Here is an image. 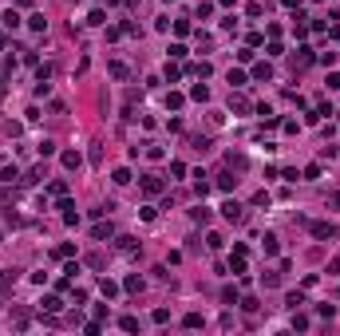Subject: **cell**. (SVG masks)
Returning a JSON list of instances; mask_svg holds the SVG:
<instances>
[{"label": "cell", "mask_w": 340, "mask_h": 336, "mask_svg": "<svg viewBox=\"0 0 340 336\" xmlns=\"http://www.w3.org/2000/svg\"><path fill=\"white\" fill-rule=\"evenodd\" d=\"M308 230H313V237H321V241H336V237H340V230H336L332 222H313Z\"/></svg>", "instance_id": "cell-1"}, {"label": "cell", "mask_w": 340, "mask_h": 336, "mask_svg": "<svg viewBox=\"0 0 340 336\" xmlns=\"http://www.w3.org/2000/svg\"><path fill=\"white\" fill-rule=\"evenodd\" d=\"M222 213H226V222H233V226H241V222H245V210H241L237 202H226V206H222Z\"/></svg>", "instance_id": "cell-2"}, {"label": "cell", "mask_w": 340, "mask_h": 336, "mask_svg": "<svg viewBox=\"0 0 340 336\" xmlns=\"http://www.w3.org/2000/svg\"><path fill=\"white\" fill-rule=\"evenodd\" d=\"M143 190H146V194H162V178L146 174V178H143Z\"/></svg>", "instance_id": "cell-3"}, {"label": "cell", "mask_w": 340, "mask_h": 336, "mask_svg": "<svg viewBox=\"0 0 340 336\" xmlns=\"http://www.w3.org/2000/svg\"><path fill=\"white\" fill-rule=\"evenodd\" d=\"M230 107H233L237 115H245V111H250V107H253V103H250V99H245V95H230Z\"/></svg>", "instance_id": "cell-4"}, {"label": "cell", "mask_w": 340, "mask_h": 336, "mask_svg": "<svg viewBox=\"0 0 340 336\" xmlns=\"http://www.w3.org/2000/svg\"><path fill=\"white\" fill-rule=\"evenodd\" d=\"M253 79L269 83V79H273V68H269V64H257V68H253Z\"/></svg>", "instance_id": "cell-5"}, {"label": "cell", "mask_w": 340, "mask_h": 336, "mask_svg": "<svg viewBox=\"0 0 340 336\" xmlns=\"http://www.w3.org/2000/svg\"><path fill=\"white\" fill-rule=\"evenodd\" d=\"M190 95H194L198 103H206V99H210V87H206V83H194V87H190Z\"/></svg>", "instance_id": "cell-6"}, {"label": "cell", "mask_w": 340, "mask_h": 336, "mask_svg": "<svg viewBox=\"0 0 340 336\" xmlns=\"http://www.w3.org/2000/svg\"><path fill=\"white\" fill-rule=\"evenodd\" d=\"M119 328H123V332H139V317H123Z\"/></svg>", "instance_id": "cell-7"}, {"label": "cell", "mask_w": 340, "mask_h": 336, "mask_svg": "<svg viewBox=\"0 0 340 336\" xmlns=\"http://www.w3.org/2000/svg\"><path fill=\"white\" fill-rule=\"evenodd\" d=\"M79 162H83V159L75 155V150H68V155H64V166H68V170H79Z\"/></svg>", "instance_id": "cell-8"}, {"label": "cell", "mask_w": 340, "mask_h": 336, "mask_svg": "<svg viewBox=\"0 0 340 336\" xmlns=\"http://www.w3.org/2000/svg\"><path fill=\"white\" fill-rule=\"evenodd\" d=\"M91 237H95V241H103V237H111V222H107V226H103V222H99V226H95V230H91Z\"/></svg>", "instance_id": "cell-9"}, {"label": "cell", "mask_w": 340, "mask_h": 336, "mask_svg": "<svg viewBox=\"0 0 340 336\" xmlns=\"http://www.w3.org/2000/svg\"><path fill=\"white\" fill-rule=\"evenodd\" d=\"M127 182H131V170L119 166V170H115V186H127Z\"/></svg>", "instance_id": "cell-10"}, {"label": "cell", "mask_w": 340, "mask_h": 336, "mask_svg": "<svg viewBox=\"0 0 340 336\" xmlns=\"http://www.w3.org/2000/svg\"><path fill=\"white\" fill-rule=\"evenodd\" d=\"M218 186H222V190H233V186H237V178H233V174H230V170H226V174H222V178H218Z\"/></svg>", "instance_id": "cell-11"}, {"label": "cell", "mask_w": 340, "mask_h": 336, "mask_svg": "<svg viewBox=\"0 0 340 336\" xmlns=\"http://www.w3.org/2000/svg\"><path fill=\"white\" fill-rule=\"evenodd\" d=\"M182 103H186V99H182V95H178V91H170V95H166V107H170V111H178Z\"/></svg>", "instance_id": "cell-12"}, {"label": "cell", "mask_w": 340, "mask_h": 336, "mask_svg": "<svg viewBox=\"0 0 340 336\" xmlns=\"http://www.w3.org/2000/svg\"><path fill=\"white\" fill-rule=\"evenodd\" d=\"M123 289H127V293H139V289H143V277H127V281H123Z\"/></svg>", "instance_id": "cell-13"}, {"label": "cell", "mask_w": 340, "mask_h": 336, "mask_svg": "<svg viewBox=\"0 0 340 336\" xmlns=\"http://www.w3.org/2000/svg\"><path fill=\"white\" fill-rule=\"evenodd\" d=\"M186 328H202V313H186V320H182Z\"/></svg>", "instance_id": "cell-14"}, {"label": "cell", "mask_w": 340, "mask_h": 336, "mask_svg": "<svg viewBox=\"0 0 340 336\" xmlns=\"http://www.w3.org/2000/svg\"><path fill=\"white\" fill-rule=\"evenodd\" d=\"M226 79H230V87H241V83H245V71H233V68H230Z\"/></svg>", "instance_id": "cell-15"}, {"label": "cell", "mask_w": 340, "mask_h": 336, "mask_svg": "<svg viewBox=\"0 0 340 336\" xmlns=\"http://www.w3.org/2000/svg\"><path fill=\"white\" fill-rule=\"evenodd\" d=\"M44 309H48V313H59L64 304H59V297H44Z\"/></svg>", "instance_id": "cell-16"}, {"label": "cell", "mask_w": 340, "mask_h": 336, "mask_svg": "<svg viewBox=\"0 0 340 336\" xmlns=\"http://www.w3.org/2000/svg\"><path fill=\"white\" fill-rule=\"evenodd\" d=\"M40 155H44V159H52V155H55V142H52V139H44V142H40Z\"/></svg>", "instance_id": "cell-17"}, {"label": "cell", "mask_w": 340, "mask_h": 336, "mask_svg": "<svg viewBox=\"0 0 340 336\" xmlns=\"http://www.w3.org/2000/svg\"><path fill=\"white\" fill-rule=\"evenodd\" d=\"M265 253H269V257L277 253V233H265Z\"/></svg>", "instance_id": "cell-18"}, {"label": "cell", "mask_w": 340, "mask_h": 336, "mask_svg": "<svg viewBox=\"0 0 340 336\" xmlns=\"http://www.w3.org/2000/svg\"><path fill=\"white\" fill-rule=\"evenodd\" d=\"M313 64V55H308V48H301V55H297V68H308Z\"/></svg>", "instance_id": "cell-19"}, {"label": "cell", "mask_w": 340, "mask_h": 336, "mask_svg": "<svg viewBox=\"0 0 340 336\" xmlns=\"http://www.w3.org/2000/svg\"><path fill=\"white\" fill-rule=\"evenodd\" d=\"M28 24H32V32H44V28H48V20H44V16H32Z\"/></svg>", "instance_id": "cell-20"}, {"label": "cell", "mask_w": 340, "mask_h": 336, "mask_svg": "<svg viewBox=\"0 0 340 336\" xmlns=\"http://www.w3.org/2000/svg\"><path fill=\"white\" fill-rule=\"evenodd\" d=\"M72 253H75V246H59V249H55V257H59V261H68Z\"/></svg>", "instance_id": "cell-21"}, {"label": "cell", "mask_w": 340, "mask_h": 336, "mask_svg": "<svg viewBox=\"0 0 340 336\" xmlns=\"http://www.w3.org/2000/svg\"><path fill=\"white\" fill-rule=\"evenodd\" d=\"M328 273H340V253H336V257L328 261Z\"/></svg>", "instance_id": "cell-22"}, {"label": "cell", "mask_w": 340, "mask_h": 336, "mask_svg": "<svg viewBox=\"0 0 340 336\" xmlns=\"http://www.w3.org/2000/svg\"><path fill=\"white\" fill-rule=\"evenodd\" d=\"M281 4H285V8H297V4H301V0H281Z\"/></svg>", "instance_id": "cell-23"}, {"label": "cell", "mask_w": 340, "mask_h": 336, "mask_svg": "<svg viewBox=\"0 0 340 336\" xmlns=\"http://www.w3.org/2000/svg\"><path fill=\"white\" fill-rule=\"evenodd\" d=\"M8 281H12V277H8ZM8 281H0V297H4V289H8Z\"/></svg>", "instance_id": "cell-24"}, {"label": "cell", "mask_w": 340, "mask_h": 336, "mask_svg": "<svg viewBox=\"0 0 340 336\" xmlns=\"http://www.w3.org/2000/svg\"><path fill=\"white\" fill-rule=\"evenodd\" d=\"M332 206H336V210H340V194H332Z\"/></svg>", "instance_id": "cell-25"}, {"label": "cell", "mask_w": 340, "mask_h": 336, "mask_svg": "<svg viewBox=\"0 0 340 336\" xmlns=\"http://www.w3.org/2000/svg\"><path fill=\"white\" fill-rule=\"evenodd\" d=\"M0 79H4V75H0ZM0 95H4V83H0Z\"/></svg>", "instance_id": "cell-26"}, {"label": "cell", "mask_w": 340, "mask_h": 336, "mask_svg": "<svg viewBox=\"0 0 340 336\" xmlns=\"http://www.w3.org/2000/svg\"><path fill=\"white\" fill-rule=\"evenodd\" d=\"M0 48H4V36H0Z\"/></svg>", "instance_id": "cell-27"}, {"label": "cell", "mask_w": 340, "mask_h": 336, "mask_svg": "<svg viewBox=\"0 0 340 336\" xmlns=\"http://www.w3.org/2000/svg\"><path fill=\"white\" fill-rule=\"evenodd\" d=\"M0 241H4V237H0Z\"/></svg>", "instance_id": "cell-28"}]
</instances>
